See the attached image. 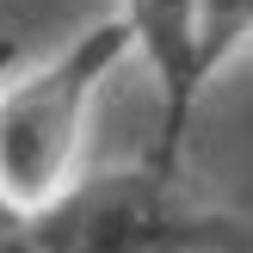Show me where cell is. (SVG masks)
<instances>
[{"mask_svg":"<svg viewBox=\"0 0 253 253\" xmlns=\"http://www.w3.org/2000/svg\"><path fill=\"white\" fill-rule=\"evenodd\" d=\"M0 253H37V241H31V210H25L6 185H0Z\"/></svg>","mask_w":253,"mask_h":253,"instance_id":"cell-5","label":"cell"},{"mask_svg":"<svg viewBox=\"0 0 253 253\" xmlns=\"http://www.w3.org/2000/svg\"><path fill=\"white\" fill-rule=\"evenodd\" d=\"M241 43H253V0H198V62H204V81Z\"/></svg>","mask_w":253,"mask_h":253,"instance_id":"cell-4","label":"cell"},{"mask_svg":"<svg viewBox=\"0 0 253 253\" xmlns=\"http://www.w3.org/2000/svg\"><path fill=\"white\" fill-rule=\"evenodd\" d=\"M130 56V25L105 19L31 74L0 86V185L25 210L49 204L74 179V155L86 136L93 93L111 81V68Z\"/></svg>","mask_w":253,"mask_h":253,"instance_id":"cell-2","label":"cell"},{"mask_svg":"<svg viewBox=\"0 0 253 253\" xmlns=\"http://www.w3.org/2000/svg\"><path fill=\"white\" fill-rule=\"evenodd\" d=\"M37 253H253L235 210L192 192L185 167L142 155L130 167L74 173L31 210Z\"/></svg>","mask_w":253,"mask_h":253,"instance_id":"cell-1","label":"cell"},{"mask_svg":"<svg viewBox=\"0 0 253 253\" xmlns=\"http://www.w3.org/2000/svg\"><path fill=\"white\" fill-rule=\"evenodd\" d=\"M130 25V56L148 62L155 81V136L148 155L185 167V142H192V118L204 99V62H198V0H124L118 12Z\"/></svg>","mask_w":253,"mask_h":253,"instance_id":"cell-3","label":"cell"}]
</instances>
